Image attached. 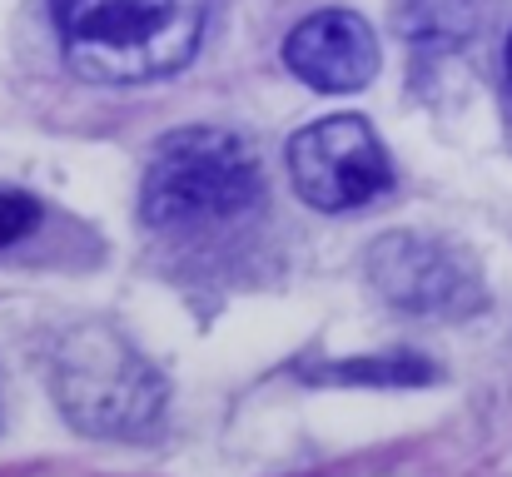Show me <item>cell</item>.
<instances>
[{"mask_svg":"<svg viewBox=\"0 0 512 477\" xmlns=\"http://www.w3.org/2000/svg\"><path fill=\"white\" fill-rule=\"evenodd\" d=\"M204 15L209 0H55L60 50L90 85H145L184 70Z\"/></svg>","mask_w":512,"mask_h":477,"instance_id":"obj_1","label":"cell"},{"mask_svg":"<svg viewBox=\"0 0 512 477\" xmlns=\"http://www.w3.org/2000/svg\"><path fill=\"white\" fill-rule=\"evenodd\" d=\"M264 194V174L254 150L229 130H179L160 140L145 174V219L155 229H209L244 219Z\"/></svg>","mask_w":512,"mask_h":477,"instance_id":"obj_2","label":"cell"},{"mask_svg":"<svg viewBox=\"0 0 512 477\" xmlns=\"http://www.w3.org/2000/svg\"><path fill=\"white\" fill-rule=\"evenodd\" d=\"M55 398L75 428L100 438H130L155 423L165 383L115 328L90 323L55 348Z\"/></svg>","mask_w":512,"mask_h":477,"instance_id":"obj_3","label":"cell"},{"mask_svg":"<svg viewBox=\"0 0 512 477\" xmlns=\"http://www.w3.org/2000/svg\"><path fill=\"white\" fill-rule=\"evenodd\" d=\"M289 179L304 204L343 214L373 204L393 184V159L358 115H329L289 140Z\"/></svg>","mask_w":512,"mask_h":477,"instance_id":"obj_4","label":"cell"},{"mask_svg":"<svg viewBox=\"0 0 512 477\" xmlns=\"http://www.w3.org/2000/svg\"><path fill=\"white\" fill-rule=\"evenodd\" d=\"M368 274L388 304L423 318L468 314L483 299L468 259L438 239H423V234H388L368 254Z\"/></svg>","mask_w":512,"mask_h":477,"instance_id":"obj_5","label":"cell"},{"mask_svg":"<svg viewBox=\"0 0 512 477\" xmlns=\"http://www.w3.org/2000/svg\"><path fill=\"white\" fill-rule=\"evenodd\" d=\"M284 65L324 95L363 90L378 75V40L363 15L353 10H319L299 20L284 40Z\"/></svg>","mask_w":512,"mask_h":477,"instance_id":"obj_6","label":"cell"},{"mask_svg":"<svg viewBox=\"0 0 512 477\" xmlns=\"http://www.w3.org/2000/svg\"><path fill=\"white\" fill-rule=\"evenodd\" d=\"M329 378H353V383H428L433 363H423L418 353H383L373 363H343Z\"/></svg>","mask_w":512,"mask_h":477,"instance_id":"obj_7","label":"cell"},{"mask_svg":"<svg viewBox=\"0 0 512 477\" xmlns=\"http://www.w3.org/2000/svg\"><path fill=\"white\" fill-rule=\"evenodd\" d=\"M40 224V204L20 189H0V249H10L15 239H25Z\"/></svg>","mask_w":512,"mask_h":477,"instance_id":"obj_8","label":"cell"},{"mask_svg":"<svg viewBox=\"0 0 512 477\" xmlns=\"http://www.w3.org/2000/svg\"><path fill=\"white\" fill-rule=\"evenodd\" d=\"M508 85H512V40H508Z\"/></svg>","mask_w":512,"mask_h":477,"instance_id":"obj_9","label":"cell"}]
</instances>
